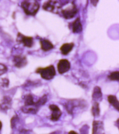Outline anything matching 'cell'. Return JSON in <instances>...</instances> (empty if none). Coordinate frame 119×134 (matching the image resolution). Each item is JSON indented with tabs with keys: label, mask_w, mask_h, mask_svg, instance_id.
<instances>
[{
	"label": "cell",
	"mask_w": 119,
	"mask_h": 134,
	"mask_svg": "<svg viewBox=\"0 0 119 134\" xmlns=\"http://www.w3.org/2000/svg\"><path fill=\"white\" fill-rule=\"evenodd\" d=\"M47 100V95H43L37 102L34 101V98L31 94L26 95L24 97L25 105L22 108V112L25 114H36L39 108L45 104Z\"/></svg>",
	"instance_id": "1"
},
{
	"label": "cell",
	"mask_w": 119,
	"mask_h": 134,
	"mask_svg": "<svg viewBox=\"0 0 119 134\" xmlns=\"http://www.w3.org/2000/svg\"><path fill=\"white\" fill-rule=\"evenodd\" d=\"M21 6L26 14L31 16L35 15L39 8V3L36 0H25Z\"/></svg>",
	"instance_id": "2"
},
{
	"label": "cell",
	"mask_w": 119,
	"mask_h": 134,
	"mask_svg": "<svg viewBox=\"0 0 119 134\" xmlns=\"http://www.w3.org/2000/svg\"><path fill=\"white\" fill-rule=\"evenodd\" d=\"M60 12L66 19L72 18L76 16L77 9L75 4L72 3H69L63 6H61Z\"/></svg>",
	"instance_id": "3"
},
{
	"label": "cell",
	"mask_w": 119,
	"mask_h": 134,
	"mask_svg": "<svg viewBox=\"0 0 119 134\" xmlns=\"http://www.w3.org/2000/svg\"><path fill=\"white\" fill-rule=\"evenodd\" d=\"M36 72L40 74L43 79L47 80L53 79L56 74L55 67L52 65L45 68H38L36 70Z\"/></svg>",
	"instance_id": "4"
},
{
	"label": "cell",
	"mask_w": 119,
	"mask_h": 134,
	"mask_svg": "<svg viewBox=\"0 0 119 134\" xmlns=\"http://www.w3.org/2000/svg\"><path fill=\"white\" fill-rule=\"evenodd\" d=\"M42 8L46 11L58 14L60 12L61 6L58 2L53 0H49L45 2Z\"/></svg>",
	"instance_id": "5"
},
{
	"label": "cell",
	"mask_w": 119,
	"mask_h": 134,
	"mask_svg": "<svg viewBox=\"0 0 119 134\" xmlns=\"http://www.w3.org/2000/svg\"><path fill=\"white\" fill-rule=\"evenodd\" d=\"M16 40L19 44H21L23 46L28 48H32L34 44L33 37L26 36L20 32L18 34Z\"/></svg>",
	"instance_id": "6"
},
{
	"label": "cell",
	"mask_w": 119,
	"mask_h": 134,
	"mask_svg": "<svg viewBox=\"0 0 119 134\" xmlns=\"http://www.w3.org/2000/svg\"><path fill=\"white\" fill-rule=\"evenodd\" d=\"M84 103L82 100H79L77 99L71 100L68 102L66 104L65 107L68 113L72 114L73 113L75 108L78 107H83Z\"/></svg>",
	"instance_id": "7"
},
{
	"label": "cell",
	"mask_w": 119,
	"mask_h": 134,
	"mask_svg": "<svg viewBox=\"0 0 119 134\" xmlns=\"http://www.w3.org/2000/svg\"><path fill=\"white\" fill-rule=\"evenodd\" d=\"M70 62L66 59L60 60L57 64V69L59 74H63L66 73L70 69Z\"/></svg>",
	"instance_id": "8"
},
{
	"label": "cell",
	"mask_w": 119,
	"mask_h": 134,
	"mask_svg": "<svg viewBox=\"0 0 119 134\" xmlns=\"http://www.w3.org/2000/svg\"><path fill=\"white\" fill-rule=\"evenodd\" d=\"M13 62L14 65L19 68H24L27 64V60L26 57L20 54L15 55L13 58Z\"/></svg>",
	"instance_id": "9"
},
{
	"label": "cell",
	"mask_w": 119,
	"mask_h": 134,
	"mask_svg": "<svg viewBox=\"0 0 119 134\" xmlns=\"http://www.w3.org/2000/svg\"><path fill=\"white\" fill-rule=\"evenodd\" d=\"M49 108L52 111V114L51 115V120L54 121H57L61 117L62 114L61 110L56 105H50L49 106Z\"/></svg>",
	"instance_id": "10"
},
{
	"label": "cell",
	"mask_w": 119,
	"mask_h": 134,
	"mask_svg": "<svg viewBox=\"0 0 119 134\" xmlns=\"http://www.w3.org/2000/svg\"><path fill=\"white\" fill-rule=\"evenodd\" d=\"M12 105V99L9 96H5L0 103V109L3 112H7Z\"/></svg>",
	"instance_id": "11"
},
{
	"label": "cell",
	"mask_w": 119,
	"mask_h": 134,
	"mask_svg": "<svg viewBox=\"0 0 119 134\" xmlns=\"http://www.w3.org/2000/svg\"><path fill=\"white\" fill-rule=\"evenodd\" d=\"M92 134H100L104 131V125L103 122L94 120L93 122Z\"/></svg>",
	"instance_id": "12"
},
{
	"label": "cell",
	"mask_w": 119,
	"mask_h": 134,
	"mask_svg": "<svg viewBox=\"0 0 119 134\" xmlns=\"http://www.w3.org/2000/svg\"><path fill=\"white\" fill-rule=\"evenodd\" d=\"M92 100L94 102H99L101 101L102 99V94L101 88L99 86L95 87L93 91Z\"/></svg>",
	"instance_id": "13"
},
{
	"label": "cell",
	"mask_w": 119,
	"mask_h": 134,
	"mask_svg": "<svg viewBox=\"0 0 119 134\" xmlns=\"http://www.w3.org/2000/svg\"><path fill=\"white\" fill-rule=\"evenodd\" d=\"M40 43L41 49L44 51H48L54 48L53 44L48 40L42 39L40 40Z\"/></svg>",
	"instance_id": "14"
},
{
	"label": "cell",
	"mask_w": 119,
	"mask_h": 134,
	"mask_svg": "<svg viewBox=\"0 0 119 134\" xmlns=\"http://www.w3.org/2000/svg\"><path fill=\"white\" fill-rule=\"evenodd\" d=\"M74 46V44L73 43L64 44L60 48L61 53L64 55H67L69 54L72 50Z\"/></svg>",
	"instance_id": "15"
},
{
	"label": "cell",
	"mask_w": 119,
	"mask_h": 134,
	"mask_svg": "<svg viewBox=\"0 0 119 134\" xmlns=\"http://www.w3.org/2000/svg\"><path fill=\"white\" fill-rule=\"evenodd\" d=\"M73 32L75 33H79L82 31V25L80 19L78 18L72 23V25Z\"/></svg>",
	"instance_id": "16"
},
{
	"label": "cell",
	"mask_w": 119,
	"mask_h": 134,
	"mask_svg": "<svg viewBox=\"0 0 119 134\" xmlns=\"http://www.w3.org/2000/svg\"><path fill=\"white\" fill-rule=\"evenodd\" d=\"M108 101L112 106L119 111V103L116 97L113 95H110L107 97Z\"/></svg>",
	"instance_id": "17"
},
{
	"label": "cell",
	"mask_w": 119,
	"mask_h": 134,
	"mask_svg": "<svg viewBox=\"0 0 119 134\" xmlns=\"http://www.w3.org/2000/svg\"><path fill=\"white\" fill-rule=\"evenodd\" d=\"M91 112L94 117H98L100 116V110L99 102H94L92 107Z\"/></svg>",
	"instance_id": "18"
},
{
	"label": "cell",
	"mask_w": 119,
	"mask_h": 134,
	"mask_svg": "<svg viewBox=\"0 0 119 134\" xmlns=\"http://www.w3.org/2000/svg\"><path fill=\"white\" fill-rule=\"evenodd\" d=\"M108 78L111 80L117 81L119 80V72L118 71H115L112 72L108 76Z\"/></svg>",
	"instance_id": "19"
},
{
	"label": "cell",
	"mask_w": 119,
	"mask_h": 134,
	"mask_svg": "<svg viewBox=\"0 0 119 134\" xmlns=\"http://www.w3.org/2000/svg\"><path fill=\"white\" fill-rule=\"evenodd\" d=\"M8 71V69L6 66L3 64H0V75L6 73Z\"/></svg>",
	"instance_id": "20"
},
{
	"label": "cell",
	"mask_w": 119,
	"mask_h": 134,
	"mask_svg": "<svg viewBox=\"0 0 119 134\" xmlns=\"http://www.w3.org/2000/svg\"><path fill=\"white\" fill-rule=\"evenodd\" d=\"M92 4H93L94 6H96L98 4V2H99V0H90Z\"/></svg>",
	"instance_id": "21"
},
{
	"label": "cell",
	"mask_w": 119,
	"mask_h": 134,
	"mask_svg": "<svg viewBox=\"0 0 119 134\" xmlns=\"http://www.w3.org/2000/svg\"><path fill=\"white\" fill-rule=\"evenodd\" d=\"M69 133H78L77 132L75 131H71L69 132Z\"/></svg>",
	"instance_id": "22"
},
{
	"label": "cell",
	"mask_w": 119,
	"mask_h": 134,
	"mask_svg": "<svg viewBox=\"0 0 119 134\" xmlns=\"http://www.w3.org/2000/svg\"><path fill=\"white\" fill-rule=\"evenodd\" d=\"M2 126V122L0 121V131L1 130Z\"/></svg>",
	"instance_id": "23"
}]
</instances>
